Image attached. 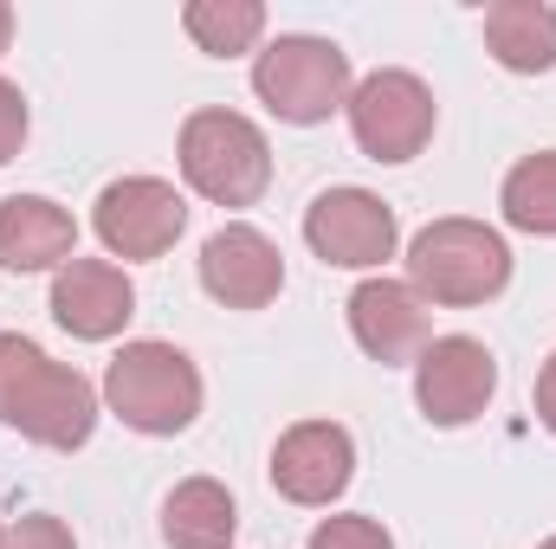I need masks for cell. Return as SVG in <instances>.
Segmentation results:
<instances>
[{"label": "cell", "instance_id": "5bb4252c", "mask_svg": "<svg viewBox=\"0 0 556 549\" xmlns=\"http://www.w3.org/2000/svg\"><path fill=\"white\" fill-rule=\"evenodd\" d=\"M78 259V220L72 207L46 194H7L0 201V272H59Z\"/></svg>", "mask_w": 556, "mask_h": 549}, {"label": "cell", "instance_id": "e0dca14e", "mask_svg": "<svg viewBox=\"0 0 556 549\" xmlns=\"http://www.w3.org/2000/svg\"><path fill=\"white\" fill-rule=\"evenodd\" d=\"M181 33H188L207 59H240V52L260 46L266 7H260V0H188V7H181Z\"/></svg>", "mask_w": 556, "mask_h": 549}, {"label": "cell", "instance_id": "7402d4cb", "mask_svg": "<svg viewBox=\"0 0 556 549\" xmlns=\"http://www.w3.org/2000/svg\"><path fill=\"white\" fill-rule=\"evenodd\" d=\"M538 420H544V433H556V349H551V362L538 369Z\"/></svg>", "mask_w": 556, "mask_h": 549}, {"label": "cell", "instance_id": "9c48e42d", "mask_svg": "<svg viewBox=\"0 0 556 549\" xmlns=\"http://www.w3.org/2000/svg\"><path fill=\"white\" fill-rule=\"evenodd\" d=\"M266 472H273V491L285 505L324 511V505H337V498L350 491V478H356V439H350V426H337V420H298V426L278 433Z\"/></svg>", "mask_w": 556, "mask_h": 549}, {"label": "cell", "instance_id": "7a4b0ae2", "mask_svg": "<svg viewBox=\"0 0 556 549\" xmlns=\"http://www.w3.org/2000/svg\"><path fill=\"white\" fill-rule=\"evenodd\" d=\"M201 369L188 349L162 343V336H137L111 356L104 369V408L117 413L130 433H149V439H175L201 420Z\"/></svg>", "mask_w": 556, "mask_h": 549}, {"label": "cell", "instance_id": "ac0fdd59", "mask_svg": "<svg viewBox=\"0 0 556 549\" xmlns=\"http://www.w3.org/2000/svg\"><path fill=\"white\" fill-rule=\"evenodd\" d=\"M498 207H505V227L531 233V240H556V149L525 155L505 188H498Z\"/></svg>", "mask_w": 556, "mask_h": 549}, {"label": "cell", "instance_id": "7c38bea8", "mask_svg": "<svg viewBox=\"0 0 556 549\" xmlns=\"http://www.w3.org/2000/svg\"><path fill=\"white\" fill-rule=\"evenodd\" d=\"M137 317V284L111 259H72L52 272V323L78 343H111Z\"/></svg>", "mask_w": 556, "mask_h": 549}, {"label": "cell", "instance_id": "44dd1931", "mask_svg": "<svg viewBox=\"0 0 556 549\" xmlns=\"http://www.w3.org/2000/svg\"><path fill=\"white\" fill-rule=\"evenodd\" d=\"M26 130H33V117H26V91L0 78V162H13V155L26 149Z\"/></svg>", "mask_w": 556, "mask_h": 549}, {"label": "cell", "instance_id": "2e32d148", "mask_svg": "<svg viewBox=\"0 0 556 549\" xmlns=\"http://www.w3.org/2000/svg\"><path fill=\"white\" fill-rule=\"evenodd\" d=\"M485 52L518 78L556 72V7H544V0H492L485 7Z\"/></svg>", "mask_w": 556, "mask_h": 549}, {"label": "cell", "instance_id": "5b68a950", "mask_svg": "<svg viewBox=\"0 0 556 549\" xmlns=\"http://www.w3.org/2000/svg\"><path fill=\"white\" fill-rule=\"evenodd\" d=\"M356 91V72H350V52L337 39H317V33H278L273 46H260L253 59V98L273 111L278 124H330Z\"/></svg>", "mask_w": 556, "mask_h": 549}, {"label": "cell", "instance_id": "603a6c76", "mask_svg": "<svg viewBox=\"0 0 556 549\" xmlns=\"http://www.w3.org/2000/svg\"><path fill=\"white\" fill-rule=\"evenodd\" d=\"M7 46H13V7L0 0V52H7Z\"/></svg>", "mask_w": 556, "mask_h": 549}, {"label": "cell", "instance_id": "8fae6325", "mask_svg": "<svg viewBox=\"0 0 556 549\" xmlns=\"http://www.w3.org/2000/svg\"><path fill=\"white\" fill-rule=\"evenodd\" d=\"M498 395V362L479 336H433L415 362V401L433 426H472Z\"/></svg>", "mask_w": 556, "mask_h": 549}, {"label": "cell", "instance_id": "d6986e66", "mask_svg": "<svg viewBox=\"0 0 556 549\" xmlns=\"http://www.w3.org/2000/svg\"><path fill=\"white\" fill-rule=\"evenodd\" d=\"M0 549H78L72 524L52 518V511H26L13 524H0Z\"/></svg>", "mask_w": 556, "mask_h": 549}, {"label": "cell", "instance_id": "4fadbf2b", "mask_svg": "<svg viewBox=\"0 0 556 549\" xmlns=\"http://www.w3.org/2000/svg\"><path fill=\"white\" fill-rule=\"evenodd\" d=\"M201 291L214 304H227V310H266L278 291H285V259H278V246L260 227L227 220L201 246Z\"/></svg>", "mask_w": 556, "mask_h": 549}, {"label": "cell", "instance_id": "8992f818", "mask_svg": "<svg viewBox=\"0 0 556 549\" xmlns=\"http://www.w3.org/2000/svg\"><path fill=\"white\" fill-rule=\"evenodd\" d=\"M343 111H350V137L369 162H415L440 130V104H433L427 78L402 72V65H382V72L356 78Z\"/></svg>", "mask_w": 556, "mask_h": 549}, {"label": "cell", "instance_id": "277c9868", "mask_svg": "<svg viewBox=\"0 0 556 549\" xmlns=\"http://www.w3.org/2000/svg\"><path fill=\"white\" fill-rule=\"evenodd\" d=\"M181 181L214 207H260L273 188V142L240 111H188L175 137Z\"/></svg>", "mask_w": 556, "mask_h": 549}, {"label": "cell", "instance_id": "ba28073f", "mask_svg": "<svg viewBox=\"0 0 556 549\" xmlns=\"http://www.w3.org/2000/svg\"><path fill=\"white\" fill-rule=\"evenodd\" d=\"M91 227H98L111 259H162L188 227V201L162 175H124L98 194Z\"/></svg>", "mask_w": 556, "mask_h": 549}, {"label": "cell", "instance_id": "30bf717a", "mask_svg": "<svg viewBox=\"0 0 556 549\" xmlns=\"http://www.w3.org/2000/svg\"><path fill=\"white\" fill-rule=\"evenodd\" d=\"M350 336H356V349L369 356V362H382V369H415L420 349L433 343V304L420 297L408 278H363L356 291H350Z\"/></svg>", "mask_w": 556, "mask_h": 549}, {"label": "cell", "instance_id": "9a60e30c", "mask_svg": "<svg viewBox=\"0 0 556 549\" xmlns=\"http://www.w3.org/2000/svg\"><path fill=\"white\" fill-rule=\"evenodd\" d=\"M240 505L220 478H181L162 498V544L168 549H233Z\"/></svg>", "mask_w": 556, "mask_h": 549}, {"label": "cell", "instance_id": "52a82bcc", "mask_svg": "<svg viewBox=\"0 0 556 549\" xmlns=\"http://www.w3.org/2000/svg\"><path fill=\"white\" fill-rule=\"evenodd\" d=\"M304 246L337 272H376L402 246V220L369 188H324L304 207Z\"/></svg>", "mask_w": 556, "mask_h": 549}, {"label": "cell", "instance_id": "ffe728a7", "mask_svg": "<svg viewBox=\"0 0 556 549\" xmlns=\"http://www.w3.org/2000/svg\"><path fill=\"white\" fill-rule=\"evenodd\" d=\"M304 549H395V537H389L376 518H356V511H350V518H324Z\"/></svg>", "mask_w": 556, "mask_h": 549}, {"label": "cell", "instance_id": "6da1fadb", "mask_svg": "<svg viewBox=\"0 0 556 549\" xmlns=\"http://www.w3.org/2000/svg\"><path fill=\"white\" fill-rule=\"evenodd\" d=\"M98 388L78 369L52 362L20 330H0V426L46 452H78L98 433Z\"/></svg>", "mask_w": 556, "mask_h": 549}, {"label": "cell", "instance_id": "3957f363", "mask_svg": "<svg viewBox=\"0 0 556 549\" xmlns=\"http://www.w3.org/2000/svg\"><path fill=\"white\" fill-rule=\"evenodd\" d=\"M408 284L427 304H446V310L492 304L511 284V246H505L498 227L466 220V214L427 220L408 240Z\"/></svg>", "mask_w": 556, "mask_h": 549}, {"label": "cell", "instance_id": "cb8c5ba5", "mask_svg": "<svg viewBox=\"0 0 556 549\" xmlns=\"http://www.w3.org/2000/svg\"><path fill=\"white\" fill-rule=\"evenodd\" d=\"M538 549H556V537H544V544H538Z\"/></svg>", "mask_w": 556, "mask_h": 549}]
</instances>
